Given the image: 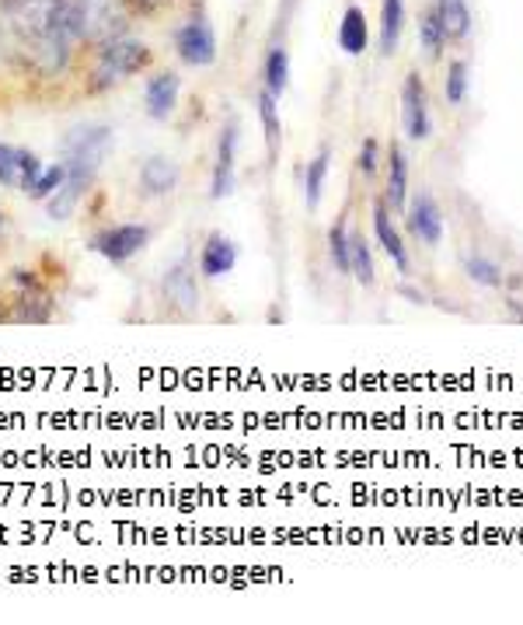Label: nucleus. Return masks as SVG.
<instances>
[{
	"label": "nucleus",
	"mask_w": 523,
	"mask_h": 625,
	"mask_svg": "<svg viewBox=\"0 0 523 625\" xmlns=\"http://www.w3.org/2000/svg\"><path fill=\"white\" fill-rule=\"evenodd\" d=\"M0 18L11 53L25 67L53 77L67 67L77 22L71 0H0Z\"/></svg>",
	"instance_id": "obj_1"
},
{
	"label": "nucleus",
	"mask_w": 523,
	"mask_h": 625,
	"mask_svg": "<svg viewBox=\"0 0 523 625\" xmlns=\"http://www.w3.org/2000/svg\"><path fill=\"white\" fill-rule=\"evenodd\" d=\"M112 148V130L109 126H98V123H85V126H74L63 151H67V182H63L53 196L46 200V214L53 220H67L80 196L88 192V186L94 182L98 168H102L105 154Z\"/></svg>",
	"instance_id": "obj_2"
},
{
	"label": "nucleus",
	"mask_w": 523,
	"mask_h": 625,
	"mask_svg": "<svg viewBox=\"0 0 523 625\" xmlns=\"http://www.w3.org/2000/svg\"><path fill=\"white\" fill-rule=\"evenodd\" d=\"M151 63V50L137 39L116 36L102 46V53L94 60V88H112L126 81V77L140 74Z\"/></svg>",
	"instance_id": "obj_3"
},
{
	"label": "nucleus",
	"mask_w": 523,
	"mask_h": 625,
	"mask_svg": "<svg viewBox=\"0 0 523 625\" xmlns=\"http://www.w3.org/2000/svg\"><path fill=\"white\" fill-rule=\"evenodd\" d=\"M175 50L189 67H209V63L217 60V36H214V25L206 22V14H192V18L178 28Z\"/></svg>",
	"instance_id": "obj_4"
},
{
	"label": "nucleus",
	"mask_w": 523,
	"mask_h": 625,
	"mask_svg": "<svg viewBox=\"0 0 523 625\" xmlns=\"http://www.w3.org/2000/svg\"><path fill=\"white\" fill-rule=\"evenodd\" d=\"M39 171H42V162L28 148H18V143H0V186L31 192Z\"/></svg>",
	"instance_id": "obj_5"
},
{
	"label": "nucleus",
	"mask_w": 523,
	"mask_h": 625,
	"mask_svg": "<svg viewBox=\"0 0 523 625\" xmlns=\"http://www.w3.org/2000/svg\"><path fill=\"white\" fill-rule=\"evenodd\" d=\"M146 238H151V231L143 224H116V228H105L94 238V252L105 255L109 263H126L146 245Z\"/></svg>",
	"instance_id": "obj_6"
},
{
	"label": "nucleus",
	"mask_w": 523,
	"mask_h": 625,
	"mask_svg": "<svg viewBox=\"0 0 523 625\" xmlns=\"http://www.w3.org/2000/svg\"><path fill=\"white\" fill-rule=\"evenodd\" d=\"M401 123L408 140H426L430 137V105H426V88H422L419 74H408L401 88Z\"/></svg>",
	"instance_id": "obj_7"
},
{
	"label": "nucleus",
	"mask_w": 523,
	"mask_h": 625,
	"mask_svg": "<svg viewBox=\"0 0 523 625\" xmlns=\"http://www.w3.org/2000/svg\"><path fill=\"white\" fill-rule=\"evenodd\" d=\"M408 231H412L422 245H439V238H444V214H439V206L433 196H422L412 203V211H408Z\"/></svg>",
	"instance_id": "obj_8"
},
{
	"label": "nucleus",
	"mask_w": 523,
	"mask_h": 625,
	"mask_svg": "<svg viewBox=\"0 0 523 625\" xmlns=\"http://www.w3.org/2000/svg\"><path fill=\"white\" fill-rule=\"evenodd\" d=\"M234 154H238V123H227V130L220 133L214 186H209V196H214V200L231 196V189H234Z\"/></svg>",
	"instance_id": "obj_9"
},
{
	"label": "nucleus",
	"mask_w": 523,
	"mask_h": 625,
	"mask_svg": "<svg viewBox=\"0 0 523 625\" xmlns=\"http://www.w3.org/2000/svg\"><path fill=\"white\" fill-rule=\"evenodd\" d=\"M178 91H182V81H178V74H157L146 81V112H151V119H168L175 105H178Z\"/></svg>",
	"instance_id": "obj_10"
},
{
	"label": "nucleus",
	"mask_w": 523,
	"mask_h": 625,
	"mask_svg": "<svg viewBox=\"0 0 523 625\" xmlns=\"http://www.w3.org/2000/svg\"><path fill=\"white\" fill-rule=\"evenodd\" d=\"M238 266V245L231 242V238L224 234H214L209 242L203 245V255H200V269L203 277L217 280V277H227Z\"/></svg>",
	"instance_id": "obj_11"
},
{
	"label": "nucleus",
	"mask_w": 523,
	"mask_h": 625,
	"mask_svg": "<svg viewBox=\"0 0 523 625\" xmlns=\"http://www.w3.org/2000/svg\"><path fill=\"white\" fill-rule=\"evenodd\" d=\"M373 231H378L384 252L391 255V263H395L401 272H408V252H405V242H401V234L395 231V224H391V217H387V206H384V203L373 206Z\"/></svg>",
	"instance_id": "obj_12"
},
{
	"label": "nucleus",
	"mask_w": 523,
	"mask_h": 625,
	"mask_svg": "<svg viewBox=\"0 0 523 625\" xmlns=\"http://www.w3.org/2000/svg\"><path fill=\"white\" fill-rule=\"evenodd\" d=\"M367 42H370V31H367L363 11H359V8H346V14H342V25H339V46H342V53L359 56V53L367 50Z\"/></svg>",
	"instance_id": "obj_13"
},
{
	"label": "nucleus",
	"mask_w": 523,
	"mask_h": 625,
	"mask_svg": "<svg viewBox=\"0 0 523 625\" xmlns=\"http://www.w3.org/2000/svg\"><path fill=\"white\" fill-rule=\"evenodd\" d=\"M175 182H178V168L168 157H151L140 171V186L151 192V196H165V192L175 189Z\"/></svg>",
	"instance_id": "obj_14"
},
{
	"label": "nucleus",
	"mask_w": 523,
	"mask_h": 625,
	"mask_svg": "<svg viewBox=\"0 0 523 625\" xmlns=\"http://www.w3.org/2000/svg\"><path fill=\"white\" fill-rule=\"evenodd\" d=\"M405 25V0H381V53H395Z\"/></svg>",
	"instance_id": "obj_15"
},
{
	"label": "nucleus",
	"mask_w": 523,
	"mask_h": 625,
	"mask_svg": "<svg viewBox=\"0 0 523 625\" xmlns=\"http://www.w3.org/2000/svg\"><path fill=\"white\" fill-rule=\"evenodd\" d=\"M436 18H439V28H444L447 39H464L468 28H471V14H468V4L464 0H439L433 8Z\"/></svg>",
	"instance_id": "obj_16"
},
{
	"label": "nucleus",
	"mask_w": 523,
	"mask_h": 625,
	"mask_svg": "<svg viewBox=\"0 0 523 625\" xmlns=\"http://www.w3.org/2000/svg\"><path fill=\"white\" fill-rule=\"evenodd\" d=\"M165 291H168V297H171L182 311H195V304H200V294H195V280L189 277V269H186V266L168 269Z\"/></svg>",
	"instance_id": "obj_17"
},
{
	"label": "nucleus",
	"mask_w": 523,
	"mask_h": 625,
	"mask_svg": "<svg viewBox=\"0 0 523 625\" xmlns=\"http://www.w3.org/2000/svg\"><path fill=\"white\" fill-rule=\"evenodd\" d=\"M408 200V157L405 151H391V175H387V203L391 211H405Z\"/></svg>",
	"instance_id": "obj_18"
},
{
	"label": "nucleus",
	"mask_w": 523,
	"mask_h": 625,
	"mask_svg": "<svg viewBox=\"0 0 523 625\" xmlns=\"http://www.w3.org/2000/svg\"><path fill=\"white\" fill-rule=\"evenodd\" d=\"M286 85H290V53L283 50V46H272L269 56H266V91L280 99Z\"/></svg>",
	"instance_id": "obj_19"
},
{
	"label": "nucleus",
	"mask_w": 523,
	"mask_h": 625,
	"mask_svg": "<svg viewBox=\"0 0 523 625\" xmlns=\"http://www.w3.org/2000/svg\"><path fill=\"white\" fill-rule=\"evenodd\" d=\"M349 272H353V277L363 283V286H370L373 277H378V269H373V255H370V248H367V238H363V234H349Z\"/></svg>",
	"instance_id": "obj_20"
},
{
	"label": "nucleus",
	"mask_w": 523,
	"mask_h": 625,
	"mask_svg": "<svg viewBox=\"0 0 523 625\" xmlns=\"http://www.w3.org/2000/svg\"><path fill=\"white\" fill-rule=\"evenodd\" d=\"M329 165H332V154L321 151L315 162L307 165V179H304V196H307V206L315 211L318 200H321V189H324V179H329Z\"/></svg>",
	"instance_id": "obj_21"
},
{
	"label": "nucleus",
	"mask_w": 523,
	"mask_h": 625,
	"mask_svg": "<svg viewBox=\"0 0 523 625\" xmlns=\"http://www.w3.org/2000/svg\"><path fill=\"white\" fill-rule=\"evenodd\" d=\"M67 182V165H42V171H39V179H36V186H31V192L28 196L31 200H49L53 192Z\"/></svg>",
	"instance_id": "obj_22"
},
{
	"label": "nucleus",
	"mask_w": 523,
	"mask_h": 625,
	"mask_svg": "<svg viewBox=\"0 0 523 625\" xmlns=\"http://www.w3.org/2000/svg\"><path fill=\"white\" fill-rule=\"evenodd\" d=\"M468 269V277L482 283V286H499L502 283V269L493 263V259H485V255H471V259L464 263Z\"/></svg>",
	"instance_id": "obj_23"
},
{
	"label": "nucleus",
	"mask_w": 523,
	"mask_h": 625,
	"mask_svg": "<svg viewBox=\"0 0 523 625\" xmlns=\"http://www.w3.org/2000/svg\"><path fill=\"white\" fill-rule=\"evenodd\" d=\"M419 36H422V50H426V56H439V50H444V42H447V36H444V28H439V18H436V11H430L426 18H422V25H419Z\"/></svg>",
	"instance_id": "obj_24"
},
{
	"label": "nucleus",
	"mask_w": 523,
	"mask_h": 625,
	"mask_svg": "<svg viewBox=\"0 0 523 625\" xmlns=\"http://www.w3.org/2000/svg\"><path fill=\"white\" fill-rule=\"evenodd\" d=\"M447 102L450 105H461L464 102V94H468V63H450V71H447Z\"/></svg>",
	"instance_id": "obj_25"
},
{
	"label": "nucleus",
	"mask_w": 523,
	"mask_h": 625,
	"mask_svg": "<svg viewBox=\"0 0 523 625\" xmlns=\"http://www.w3.org/2000/svg\"><path fill=\"white\" fill-rule=\"evenodd\" d=\"M258 112H262V123H266V140L269 148L276 151V143H280V116H276V94H262L258 99Z\"/></svg>",
	"instance_id": "obj_26"
},
{
	"label": "nucleus",
	"mask_w": 523,
	"mask_h": 625,
	"mask_svg": "<svg viewBox=\"0 0 523 625\" xmlns=\"http://www.w3.org/2000/svg\"><path fill=\"white\" fill-rule=\"evenodd\" d=\"M329 248H332V259L342 272H349V234H346V224H335L329 231Z\"/></svg>",
	"instance_id": "obj_27"
},
{
	"label": "nucleus",
	"mask_w": 523,
	"mask_h": 625,
	"mask_svg": "<svg viewBox=\"0 0 523 625\" xmlns=\"http://www.w3.org/2000/svg\"><path fill=\"white\" fill-rule=\"evenodd\" d=\"M359 171H363V175L378 171V140H367V143H363V151H359Z\"/></svg>",
	"instance_id": "obj_28"
}]
</instances>
